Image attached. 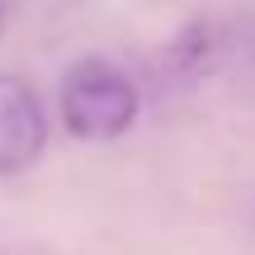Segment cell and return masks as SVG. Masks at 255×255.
Here are the masks:
<instances>
[{
  "mask_svg": "<svg viewBox=\"0 0 255 255\" xmlns=\"http://www.w3.org/2000/svg\"><path fill=\"white\" fill-rule=\"evenodd\" d=\"M5 9H9V0H0V28H5Z\"/></svg>",
  "mask_w": 255,
  "mask_h": 255,
  "instance_id": "3957f363",
  "label": "cell"
},
{
  "mask_svg": "<svg viewBox=\"0 0 255 255\" xmlns=\"http://www.w3.org/2000/svg\"><path fill=\"white\" fill-rule=\"evenodd\" d=\"M47 146V109L33 85L0 71V175H19Z\"/></svg>",
  "mask_w": 255,
  "mask_h": 255,
  "instance_id": "7a4b0ae2",
  "label": "cell"
},
{
  "mask_svg": "<svg viewBox=\"0 0 255 255\" xmlns=\"http://www.w3.org/2000/svg\"><path fill=\"white\" fill-rule=\"evenodd\" d=\"M142 114L137 81L109 57H81L57 85V119L76 142H114Z\"/></svg>",
  "mask_w": 255,
  "mask_h": 255,
  "instance_id": "6da1fadb",
  "label": "cell"
}]
</instances>
